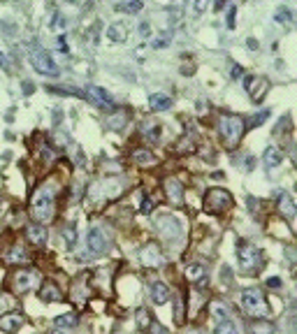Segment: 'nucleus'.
<instances>
[{
	"instance_id": "obj_21",
	"label": "nucleus",
	"mask_w": 297,
	"mask_h": 334,
	"mask_svg": "<svg viewBox=\"0 0 297 334\" xmlns=\"http://www.w3.org/2000/svg\"><path fill=\"white\" fill-rule=\"evenodd\" d=\"M151 300H153V304H165L169 300V288L165 283H153L151 286Z\"/></svg>"
},
{
	"instance_id": "obj_18",
	"label": "nucleus",
	"mask_w": 297,
	"mask_h": 334,
	"mask_svg": "<svg viewBox=\"0 0 297 334\" xmlns=\"http://www.w3.org/2000/svg\"><path fill=\"white\" fill-rule=\"evenodd\" d=\"M148 107L153 109V112H167L172 107V98L167 93H153L148 98Z\"/></svg>"
},
{
	"instance_id": "obj_33",
	"label": "nucleus",
	"mask_w": 297,
	"mask_h": 334,
	"mask_svg": "<svg viewBox=\"0 0 297 334\" xmlns=\"http://www.w3.org/2000/svg\"><path fill=\"white\" fill-rule=\"evenodd\" d=\"M116 9H119V12L137 14L140 9H142V2H119V5H116Z\"/></svg>"
},
{
	"instance_id": "obj_35",
	"label": "nucleus",
	"mask_w": 297,
	"mask_h": 334,
	"mask_svg": "<svg viewBox=\"0 0 297 334\" xmlns=\"http://www.w3.org/2000/svg\"><path fill=\"white\" fill-rule=\"evenodd\" d=\"M148 325H151V321H148L147 309H140V311H137V328H140V330H147Z\"/></svg>"
},
{
	"instance_id": "obj_23",
	"label": "nucleus",
	"mask_w": 297,
	"mask_h": 334,
	"mask_svg": "<svg viewBox=\"0 0 297 334\" xmlns=\"http://www.w3.org/2000/svg\"><path fill=\"white\" fill-rule=\"evenodd\" d=\"M186 274H188L190 279L195 281L200 288L207 286V281H209V279H207V269L200 267V265H190V267H186Z\"/></svg>"
},
{
	"instance_id": "obj_3",
	"label": "nucleus",
	"mask_w": 297,
	"mask_h": 334,
	"mask_svg": "<svg viewBox=\"0 0 297 334\" xmlns=\"http://www.w3.org/2000/svg\"><path fill=\"white\" fill-rule=\"evenodd\" d=\"M33 216L37 223H49L54 218V195L51 188H40L33 197Z\"/></svg>"
},
{
	"instance_id": "obj_34",
	"label": "nucleus",
	"mask_w": 297,
	"mask_h": 334,
	"mask_svg": "<svg viewBox=\"0 0 297 334\" xmlns=\"http://www.w3.org/2000/svg\"><path fill=\"white\" fill-rule=\"evenodd\" d=\"M274 16H277V23H288V21H291V16H293V12L288 9V7H279Z\"/></svg>"
},
{
	"instance_id": "obj_43",
	"label": "nucleus",
	"mask_w": 297,
	"mask_h": 334,
	"mask_svg": "<svg viewBox=\"0 0 297 334\" xmlns=\"http://www.w3.org/2000/svg\"><path fill=\"white\" fill-rule=\"evenodd\" d=\"M228 28H235V7L228 9Z\"/></svg>"
},
{
	"instance_id": "obj_25",
	"label": "nucleus",
	"mask_w": 297,
	"mask_h": 334,
	"mask_svg": "<svg viewBox=\"0 0 297 334\" xmlns=\"http://www.w3.org/2000/svg\"><path fill=\"white\" fill-rule=\"evenodd\" d=\"M277 328H274V323H270L267 318H258L253 325H251V334H274Z\"/></svg>"
},
{
	"instance_id": "obj_49",
	"label": "nucleus",
	"mask_w": 297,
	"mask_h": 334,
	"mask_svg": "<svg viewBox=\"0 0 297 334\" xmlns=\"http://www.w3.org/2000/svg\"><path fill=\"white\" fill-rule=\"evenodd\" d=\"M207 9V2H195V12H204Z\"/></svg>"
},
{
	"instance_id": "obj_37",
	"label": "nucleus",
	"mask_w": 297,
	"mask_h": 334,
	"mask_svg": "<svg viewBox=\"0 0 297 334\" xmlns=\"http://www.w3.org/2000/svg\"><path fill=\"white\" fill-rule=\"evenodd\" d=\"M140 211H142V214H151V211H153V200H151V197H144Z\"/></svg>"
},
{
	"instance_id": "obj_15",
	"label": "nucleus",
	"mask_w": 297,
	"mask_h": 334,
	"mask_svg": "<svg viewBox=\"0 0 297 334\" xmlns=\"http://www.w3.org/2000/svg\"><path fill=\"white\" fill-rule=\"evenodd\" d=\"M165 193H167V197H169V202H172V204H181V200H183L181 181L167 179V181H165Z\"/></svg>"
},
{
	"instance_id": "obj_28",
	"label": "nucleus",
	"mask_w": 297,
	"mask_h": 334,
	"mask_svg": "<svg viewBox=\"0 0 297 334\" xmlns=\"http://www.w3.org/2000/svg\"><path fill=\"white\" fill-rule=\"evenodd\" d=\"M40 297H42L44 302H58V300H61V290H58L54 283H47V286L42 288Z\"/></svg>"
},
{
	"instance_id": "obj_9",
	"label": "nucleus",
	"mask_w": 297,
	"mask_h": 334,
	"mask_svg": "<svg viewBox=\"0 0 297 334\" xmlns=\"http://www.w3.org/2000/svg\"><path fill=\"white\" fill-rule=\"evenodd\" d=\"M244 84H246V91L251 93V100L253 102L263 100L265 93H267V88H270V81L265 79V77H246Z\"/></svg>"
},
{
	"instance_id": "obj_2",
	"label": "nucleus",
	"mask_w": 297,
	"mask_h": 334,
	"mask_svg": "<svg viewBox=\"0 0 297 334\" xmlns=\"http://www.w3.org/2000/svg\"><path fill=\"white\" fill-rule=\"evenodd\" d=\"M218 133H221V137L225 140L228 147H237V142L242 140V135L246 133V123L237 114H225L218 121Z\"/></svg>"
},
{
	"instance_id": "obj_16",
	"label": "nucleus",
	"mask_w": 297,
	"mask_h": 334,
	"mask_svg": "<svg viewBox=\"0 0 297 334\" xmlns=\"http://www.w3.org/2000/svg\"><path fill=\"white\" fill-rule=\"evenodd\" d=\"M263 163L267 169H274V167H279L281 163H284V151L277 147H267L263 154Z\"/></svg>"
},
{
	"instance_id": "obj_24",
	"label": "nucleus",
	"mask_w": 297,
	"mask_h": 334,
	"mask_svg": "<svg viewBox=\"0 0 297 334\" xmlns=\"http://www.w3.org/2000/svg\"><path fill=\"white\" fill-rule=\"evenodd\" d=\"M126 123H128V114H126V109H119V112H114L107 119V126L112 128V130H123Z\"/></svg>"
},
{
	"instance_id": "obj_22",
	"label": "nucleus",
	"mask_w": 297,
	"mask_h": 334,
	"mask_svg": "<svg viewBox=\"0 0 297 334\" xmlns=\"http://www.w3.org/2000/svg\"><path fill=\"white\" fill-rule=\"evenodd\" d=\"M7 262H14V265H23V262H28L26 248L21 246V244H14V246L9 248V253H7Z\"/></svg>"
},
{
	"instance_id": "obj_44",
	"label": "nucleus",
	"mask_w": 297,
	"mask_h": 334,
	"mask_svg": "<svg viewBox=\"0 0 297 334\" xmlns=\"http://www.w3.org/2000/svg\"><path fill=\"white\" fill-rule=\"evenodd\" d=\"M242 77H244V70L239 65H235L232 67V79H242Z\"/></svg>"
},
{
	"instance_id": "obj_17",
	"label": "nucleus",
	"mask_w": 297,
	"mask_h": 334,
	"mask_svg": "<svg viewBox=\"0 0 297 334\" xmlns=\"http://www.w3.org/2000/svg\"><path fill=\"white\" fill-rule=\"evenodd\" d=\"M28 239L33 241L35 246H44L47 244V227L42 223H30L28 225Z\"/></svg>"
},
{
	"instance_id": "obj_10",
	"label": "nucleus",
	"mask_w": 297,
	"mask_h": 334,
	"mask_svg": "<svg viewBox=\"0 0 297 334\" xmlns=\"http://www.w3.org/2000/svg\"><path fill=\"white\" fill-rule=\"evenodd\" d=\"M140 260H142L144 267H160L162 265V253L160 248L155 246V244H147V246L140 251Z\"/></svg>"
},
{
	"instance_id": "obj_40",
	"label": "nucleus",
	"mask_w": 297,
	"mask_h": 334,
	"mask_svg": "<svg viewBox=\"0 0 297 334\" xmlns=\"http://www.w3.org/2000/svg\"><path fill=\"white\" fill-rule=\"evenodd\" d=\"M179 151H181V154H183V151H193V142L181 140V142H179Z\"/></svg>"
},
{
	"instance_id": "obj_8",
	"label": "nucleus",
	"mask_w": 297,
	"mask_h": 334,
	"mask_svg": "<svg viewBox=\"0 0 297 334\" xmlns=\"http://www.w3.org/2000/svg\"><path fill=\"white\" fill-rule=\"evenodd\" d=\"M155 227H158V232H160L165 239H179L183 234V225L176 216H162L160 221L155 223Z\"/></svg>"
},
{
	"instance_id": "obj_11",
	"label": "nucleus",
	"mask_w": 297,
	"mask_h": 334,
	"mask_svg": "<svg viewBox=\"0 0 297 334\" xmlns=\"http://www.w3.org/2000/svg\"><path fill=\"white\" fill-rule=\"evenodd\" d=\"M37 283H40V274L37 272H19L16 281H14V288H16V293H26V290L35 288Z\"/></svg>"
},
{
	"instance_id": "obj_51",
	"label": "nucleus",
	"mask_w": 297,
	"mask_h": 334,
	"mask_svg": "<svg viewBox=\"0 0 297 334\" xmlns=\"http://www.w3.org/2000/svg\"><path fill=\"white\" fill-rule=\"evenodd\" d=\"M183 334H204V330H197V328H190V330H186Z\"/></svg>"
},
{
	"instance_id": "obj_27",
	"label": "nucleus",
	"mask_w": 297,
	"mask_h": 334,
	"mask_svg": "<svg viewBox=\"0 0 297 334\" xmlns=\"http://www.w3.org/2000/svg\"><path fill=\"white\" fill-rule=\"evenodd\" d=\"M133 163L137 165H148V163H155V156L148 151V149H137L135 154H133Z\"/></svg>"
},
{
	"instance_id": "obj_26",
	"label": "nucleus",
	"mask_w": 297,
	"mask_h": 334,
	"mask_svg": "<svg viewBox=\"0 0 297 334\" xmlns=\"http://www.w3.org/2000/svg\"><path fill=\"white\" fill-rule=\"evenodd\" d=\"M228 307H225V304H223V302H214V304H211V318H214V321L216 323H225L228 321Z\"/></svg>"
},
{
	"instance_id": "obj_20",
	"label": "nucleus",
	"mask_w": 297,
	"mask_h": 334,
	"mask_svg": "<svg viewBox=\"0 0 297 334\" xmlns=\"http://www.w3.org/2000/svg\"><path fill=\"white\" fill-rule=\"evenodd\" d=\"M86 283H88V274H81L79 279L74 281V283H72V300H77V302L86 300V295H88Z\"/></svg>"
},
{
	"instance_id": "obj_13",
	"label": "nucleus",
	"mask_w": 297,
	"mask_h": 334,
	"mask_svg": "<svg viewBox=\"0 0 297 334\" xmlns=\"http://www.w3.org/2000/svg\"><path fill=\"white\" fill-rule=\"evenodd\" d=\"M277 200H279V209L281 214L288 218V221H295V200L288 190H279L277 193Z\"/></svg>"
},
{
	"instance_id": "obj_31",
	"label": "nucleus",
	"mask_w": 297,
	"mask_h": 334,
	"mask_svg": "<svg viewBox=\"0 0 297 334\" xmlns=\"http://www.w3.org/2000/svg\"><path fill=\"white\" fill-rule=\"evenodd\" d=\"M63 237H65V246L74 248V244H77V225L65 227V230H63Z\"/></svg>"
},
{
	"instance_id": "obj_48",
	"label": "nucleus",
	"mask_w": 297,
	"mask_h": 334,
	"mask_svg": "<svg viewBox=\"0 0 297 334\" xmlns=\"http://www.w3.org/2000/svg\"><path fill=\"white\" fill-rule=\"evenodd\" d=\"M23 91H26V95H30V91H33V84H30V81H23Z\"/></svg>"
},
{
	"instance_id": "obj_5",
	"label": "nucleus",
	"mask_w": 297,
	"mask_h": 334,
	"mask_svg": "<svg viewBox=\"0 0 297 334\" xmlns=\"http://www.w3.org/2000/svg\"><path fill=\"white\" fill-rule=\"evenodd\" d=\"M237 260H239L242 272H253V269L263 267V253H260V248L249 244V241H239L237 244Z\"/></svg>"
},
{
	"instance_id": "obj_52",
	"label": "nucleus",
	"mask_w": 297,
	"mask_h": 334,
	"mask_svg": "<svg viewBox=\"0 0 297 334\" xmlns=\"http://www.w3.org/2000/svg\"><path fill=\"white\" fill-rule=\"evenodd\" d=\"M51 334H65V332H63V330H56V332H51Z\"/></svg>"
},
{
	"instance_id": "obj_29",
	"label": "nucleus",
	"mask_w": 297,
	"mask_h": 334,
	"mask_svg": "<svg viewBox=\"0 0 297 334\" xmlns=\"http://www.w3.org/2000/svg\"><path fill=\"white\" fill-rule=\"evenodd\" d=\"M56 328L63 330V328H74L77 325V316L74 314H63V316H56Z\"/></svg>"
},
{
	"instance_id": "obj_39",
	"label": "nucleus",
	"mask_w": 297,
	"mask_h": 334,
	"mask_svg": "<svg viewBox=\"0 0 297 334\" xmlns=\"http://www.w3.org/2000/svg\"><path fill=\"white\" fill-rule=\"evenodd\" d=\"M151 334H169V332L162 328L160 323H151Z\"/></svg>"
},
{
	"instance_id": "obj_1",
	"label": "nucleus",
	"mask_w": 297,
	"mask_h": 334,
	"mask_svg": "<svg viewBox=\"0 0 297 334\" xmlns=\"http://www.w3.org/2000/svg\"><path fill=\"white\" fill-rule=\"evenodd\" d=\"M239 304L249 316H256V318L270 316V304H267V297L263 295L260 288H244L239 295Z\"/></svg>"
},
{
	"instance_id": "obj_50",
	"label": "nucleus",
	"mask_w": 297,
	"mask_h": 334,
	"mask_svg": "<svg viewBox=\"0 0 297 334\" xmlns=\"http://www.w3.org/2000/svg\"><path fill=\"white\" fill-rule=\"evenodd\" d=\"M61 119H63L61 109H56V112H54V123H61Z\"/></svg>"
},
{
	"instance_id": "obj_36",
	"label": "nucleus",
	"mask_w": 297,
	"mask_h": 334,
	"mask_svg": "<svg viewBox=\"0 0 297 334\" xmlns=\"http://www.w3.org/2000/svg\"><path fill=\"white\" fill-rule=\"evenodd\" d=\"M270 119V109H265L263 114H256L253 119H251V128H256V126H260V123H265V121Z\"/></svg>"
},
{
	"instance_id": "obj_7",
	"label": "nucleus",
	"mask_w": 297,
	"mask_h": 334,
	"mask_svg": "<svg viewBox=\"0 0 297 334\" xmlns=\"http://www.w3.org/2000/svg\"><path fill=\"white\" fill-rule=\"evenodd\" d=\"M204 204H207L209 211H223V209H228L232 204V197L223 188H211L209 193H207V197H204Z\"/></svg>"
},
{
	"instance_id": "obj_30",
	"label": "nucleus",
	"mask_w": 297,
	"mask_h": 334,
	"mask_svg": "<svg viewBox=\"0 0 297 334\" xmlns=\"http://www.w3.org/2000/svg\"><path fill=\"white\" fill-rule=\"evenodd\" d=\"M172 44V33H160L155 40H151V47L153 49H165Z\"/></svg>"
},
{
	"instance_id": "obj_53",
	"label": "nucleus",
	"mask_w": 297,
	"mask_h": 334,
	"mask_svg": "<svg viewBox=\"0 0 297 334\" xmlns=\"http://www.w3.org/2000/svg\"><path fill=\"white\" fill-rule=\"evenodd\" d=\"M0 307H5V300H2V297H0Z\"/></svg>"
},
{
	"instance_id": "obj_19",
	"label": "nucleus",
	"mask_w": 297,
	"mask_h": 334,
	"mask_svg": "<svg viewBox=\"0 0 297 334\" xmlns=\"http://www.w3.org/2000/svg\"><path fill=\"white\" fill-rule=\"evenodd\" d=\"M107 40L109 42H126L128 40V26L126 23H112L107 28Z\"/></svg>"
},
{
	"instance_id": "obj_6",
	"label": "nucleus",
	"mask_w": 297,
	"mask_h": 334,
	"mask_svg": "<svg viewBox=\"0 0 297 334\" xmlns=\"http://www.w3.org/2000/svg\"><path fill=\"white\" fill-rule=\"evenodd\" d=\"M86 248H88V253H93V255H102L109 251V237L105 234L102 227H91V230H88Z\"/></svg>"
},
{
	"instance_id": "obj_4",
	"label": "nucleus",
	"mask_w": 297,
	"mask_h": 334,
	"mask_svg": "<svg viewBox=\"0 0 297 334\" xmlns=\"http://www.w3.org/2000/svg\"><path fill=\"white\" fill-rule=\"evenodd\" d=\"M30 65L37 70V74H44V77H58L61 74V70H58V65H56V60L51 58V54L49 51H44V49L37 44V47H30Z\"/></svg>"
},
{
	"instance_id": "obj_46",
	"label": "nucleus",
	"mask_w": 297,
	"mask_h": 334,
	"mask_svg": "<svg viewBox=\"0 0 297 334\" xmlns=\"http://www.w3.org/2000/svg\"><path fill=\"white\" fill-rule=\"evenodd\" d=\"M176 323H181V300H176Z\"/></svg>"
},
{
	"instance_id": "obj_32",
	"label": "nucleus",
	"mask_w": 297,
	"mask_h": 334,
	"mask_svg": "<svg viewBox=\"0 0 297 334\" xmlns=\"http://www.w3.org/2000/svg\"><path fill=\"white\" fill-rule=\"evenodd\" d=\"M214 334H239V328H237L235 323L225 321V323H218V328Z\"/></svg>"
},
{
	"instance_id": "obj_41",
	"label": "nucleus",
	"mask_w": 297,
	"mask_h": 334,
	"mask_svg": "<svg viewBox=\"0 0 297 334\" xmlns=\"http://www.w3.org/2000/svg\"><path fill=\"white\" fill-rule=\"evenodd\" d=\"M140 35H142V37H148V35H151V26H148L147 21L140 23Z\"/></svg>"
},
{
	"instance_id": "obj_14",
	"label": "nucleus",
	"mask_w": 297,
	"mask_h": 334,
	"mask_svg": "<svg viewBox=\"0 0 297 334\" xmlns=\"http://www.w3.org/2000/svg\"><path fill=\"white\" fill-rule=\"evenodd\" d=\"M88 98L93 102H98V105H102V107H112V102H114L112 93L105 91L102 86H88Z\"/></svg>"
},
{
	"instance_id": "obj_47",
	"label": "nucleus",
	"mask_w": 297,
	"mask_h": 334,
	"mask_svg": "<svg viewBox=\"0 0 297 334\" xmlns=\"http://www.w3.org/2000/svg\"><path fill=\"white\" fill-rule=\"evenodd\" d=\"M0 67H2V70H9V63H7L5 54H0Z\"/></svg>"
},
{
	"instance_id": "obj_45",
	"label": "nucleus",
	"mask_w": 297,
	"mask_h": 334,
	"mask_svg": "<svg viewBox=\"0 0 297 334\" xmlns=\"http://www.w3.org/2000/svg\"><path fill=\"white\" fill-rule=\"evenodd\" d=\"M147 137H151L153 142L158 140V128H155V126H153V128H148V130H147Z\"/></svg>"
},
{
	"instance_id": "obj_12",
	"label": "nucleus",
	"mask_w": 297,
	"mask_h": 334,
	"mask_svg": "<svg viewBox=\"0 0 297 334\" xmlns=\"http://www.w3.org/2000/svg\"><path fill=\"white\" fill-rule=\"evenodd\" d=\"M23 323H26V318H23L19 311H12V314H5L0 318V330L7 334H14V332H19V328Z\"/></svg>"
},
{
	"instance_id": "obj_38",
	"label": "nucleus",
	"mask_w": 297,
	"mask_h": 334,
	"mask_svg": "<svg viewBox=\"0 0 297 334\" xmlns=\"http://www.w3.org/2000/svg\"><path fill=\"white\" fill-rule=\"evenodd\" d=\"M65 26V19H63V14H54V16H51V28H63Z\"/></svg>"
},
{
	"instance_id": "obj_42",
	"label": "nucleus",
	"mask_w": 297,
	"mask_h": 334,
	"mask_svg": "<svg viewBox=\"0 0 297 334\" xmlns=\"http://www.w3.org/2000/svg\"><path fill=\"white\" fill-rule=\"evenodd\" d=\"M267 286L277 290V288H281V279H279V276H270V279H267Z\"/></svg>"
}]
</instances>
